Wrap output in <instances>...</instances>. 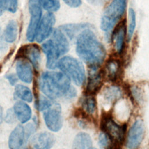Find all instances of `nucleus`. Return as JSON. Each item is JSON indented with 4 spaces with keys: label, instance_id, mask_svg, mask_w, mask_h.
Instances as JSON below:
<instances>
[{
    "label": "nucleus",
    "instance_id": "obj_1",
    "mask_svg": "<svg viewBox=\"0 0 149 149\" xmlns=\"http://www.w3.org/2000/svg\"><path fill=\"white\" fill-rule=\"evenodd\" d=\"M76 53L90 68H98L105 57V49L95 34L86 29L77 36Z\"/></svg>",
    "mask_w": 149,
    "mask_h": 149
},
{
    "label": "nucleus",
    "instance_id": "obj_2",
    "mask_svg": "<svg viewBox=\"0 0 149 149\" xmlns=\"http://www.w3.org/2000/svg\"><path fill=\"white\" fill-rule=\"evenodd\" d=\"M39 86L41 91L52 100L62 97L67 98L72 87L70 79L66 74L54 71L44 72L40 77Z\"/></svg>",
    "mask_w": 149,
    "mask_h": 149
},
{
    "label": "nucleus",
    "instance_id": "obj_3",
    "mask_svg": "<svg viewBox=\"0 0 149 149\" xmlns=\"http://www.w3.org/2000/svg\"><path fill=\"white\" fill-rule=\"evenodd\" d=\"M69 49L68 39L62 31L58 29L54 30L52 38L42 45V49L47 58V67L49 69L57 67L58 59L65 54Z\"/></svg>",
    "mask_w": 149,
    "mask_h": 149
},
{
    "label": "nucleus",
    "instance_id": "obj_4",
    "mask_svg": "<svg viewBox=\"0 0 149 149\" xmlns=\"http://www.w3.org/2000/svg\"><path fill=\"white\" fill-rule=\"evenodd\" d=\"M126 7V0H113L105 9L101 20V28L108 37L123 15Z\"/></svg>",
    "mask_w": 149,
    "mask_h": 149
},
{
    "label": "nucleus",
    "instance_id": "obj_5",
    "mask_svg": "<svg viewBox=\"0 0 149 149\" xmlns=\"http://www.w3.org/2000/svg\"><path fill=\"white\" fill-rule=\"evenodd\" d=\"M57 67L76 85L81 86L85 81L84 68L81 62L76 58L69 56H64L58 61Z\"/></svg>",
    "mask_w": 149,
    "mask_h": 149
},
{
    "label": "nucleus",
    "instance_id": "obj_6",
    "mask_svg": "<svg viewBox=\"0 0 149 149\" xmlns=\"http://www.w3.org/2000/svg\"><path fill=\"white\" fill-rule=\"evenodd\" d=\"M101 129L111 139L113 144L121 149L125 139L126 125H120L116 123L110 115H104L101 122Z\"/></svg>",
    "mask_w": 149,
    "mask_h": 149
},
{
    "label": "nucleus",
    "instance_id": "obj_7",
    "mask_svg": "<svg viewBox=\"0 0 149 149\" xmlns=\"http://www.w3.org/2000/svg\"><path fill=\"white\" fill-rule=\"evenodd\" d=\"M29 9L30 19L26 37L28 41L32 42L35 40L37 30L41 19L42 7L38 0H29Z\"/></svg>",
    "mask_w": 149,
    "mask_h": 149
},
{
    "label": "nucleus",
    "instance_id": "obj_8",
    "mask_svg": "<svg viewBox=\"0 0 149 149\" xmlns=\"http://www.w3.org/2000/svg\"><path fill=\"white\" fill-rule=\"evenodd\" d=\"M44 119L47 127L51 131L58 132L62 126V116L61 105L53 102L51 105L45 110Z\"/></svg>",
    "mask_w": 149,
    "mask_h": 149
},
{
    "label": "nucleus",
    "instance_id": "obj_9",
    "mask_svg": "<svg viewBox=\"0 0 149 149\" xmlns=\"http://www.w3.org/2000/svg\"><path fill=\"white\" fill-rule=\"evenodd\" d=\"M55 22V17L52 12H48L43 16L38 26L35 38L38 42H42L51 35Z\"/></svg>",
    "mask_w": 149,
    "mask_h": 149
},
{
    "label": "nucleus",
    "instance_id": "obj_10",
    "mask_svg": "<svg viewBox=\"0 0 149 149\" xmlns=\"http://www.w3.org/2000/svg\"><path fill=\"white\" fill-rule=\"evenodd\" d=\"M144 127L141 120H136L129 129L126 146L129 149H136L141 144L144 136Z\"/></svg>",
    "mask_w": 149,
    "mask_h": 149
},
{
    "label": "nucleus",
    "instance_id": "obj_11",
    "mask_svg": "<svg viewBox=\"0 0 149 149\" xmlns=\"http://www.w3.org/2000/svg\"><path fill=\"white\" fill-rule=\"evenodd\" d=\"M102 77L98 68H90L86 89V95H93L97 93L102 85Z\"/></svg>",
    "mask_w": 149,
    "mask_h": 149
},
{
    "label": "nucleus",
    "instance_id": "obj_12",
    "mask_svg": "<svg viewBox=\"0 0 149 149\" xmlns=\"http://www.w3.org/2000/svg\"><path fill=\"white\" fill-rule=\"evenodd\" d=\"M54 143V137L48 132H42L34 137L31 141L32 149H51Z\"/></svg>",
    "mask_w": 149,
    "mask_h": 149
},
{
    "label": "nucleus",
    "instance_id": "obj_13",
    "mask_svg": "<svg viewBox=\"0 0 149 149\" xmlns=\"http://www.w3.org/2000/svg\"><path fill=\"white\" fill-rule=\"evenodd\" d=\"M25 130L23 127L18 125L11 132L8 141L10 149H20L24 140Z\"/></svg>",
    "mask_w": 149,
    "mask_h": 149
},
{
    "label": "nucleus",
    "instance_id": "obj_14",
    "mask_svg": "<svg viewBox=\"0 0 149 149\" xmlns=\"http://www.w3.org/2000/svg\"><path fill=\"white\" fill-rule=\"evenodd\" d=\"M16 72L19 78L23 82L30 83L33 79V71L30 63L24 60H19L16 63Z\"/></svg>",
    "mask_w": 149,
    "mask_h": 149
},
{
    "label": "nucleus",
    "instance_id": "obj_15",
    "mask_svg": "<svg viewBox=\"0 0 149 149\" xmlns=\"http://www.w3.org/2000/svg\"><path fill=\"white\" fill-rule=\"evenodd\" d=\"M121 66L119 61L115 59L109 60L105 67L104 76L110 81H115L120 76Z\"/></svg>",
    "mask_w": 149,
    "mask_h": 149
},
{
    "label": "nucleus",
    "instance_id": "obj_16",
    "mask_svg": "<svg viewBox=\"0 0 149 149\" xmlns=\"http://www.w3.org/2000/svg\"><path fill=\"white\" fill-rule=\"evenodd\" d=\"M13 111L19 120L22 123L27 122L31 118V108L25 102L22 101L16 102L13 106Z\"/></svg>",
    "mask_w": 149,
    "mask_h": 149
},
{
    "label": "nucleus",
    "instance_id": "obj_17",
    "mask_svg": "<svg viewBox=\"0 0 149 149\" xmlns=\"http://www.w3.org/2000/svg\"><path fill=\"white\" fill-rule=\"evenodd\" d=\"M90 136L84 132L79 133L75 137L72 149H93Z\"/></svg>",
    "mask_w": 149,
    "mask_h": 149
},
{
    "label": "nucleus",
    "instance_id": "obj_18",
    "mask_svg": "<svg viewBox=\"0 0 149 149\" xmlns=\"http://www.w3.org/2000/svg\"><path fill=\"white\" fill-rule=\"evenodd\" d=\"M81 109L87 115H93L96 112V100L92 95L86 94L81 99Z\"/></svg>",
    "mask_w": 149,
    "mask_h": 149
},
{
    "label": "nucleus",
    "instance_id": "obj_19",
    "mask_svg": "<svg viewBox=\"0 0 149 149\" xmlns=\"http://www.w3.org/2000/svg\"><path fill=\"white\" fill-rule=\"evenodd\" d=\"M125 34L126 30L124 24H120L116 29L114 33L113 40L115 42V47L116 51L118 54H120L122 52L123 48Z\"/></svg>",
    "mask_w": 149,
    "mask_h": 149
},
{
    "label": "nucleus",
    "instance_id": "obj_20",
    "mask_svg": "<svg viewBox=\"0 0 149 149\" xmlns=\"http://www.w3.org/2000/svg\"><path fill=\"white\" fill-rule=\"evenodd\" d=\"M17 35V24L16 21L12 20L8 23L5 31H4V38L7 42L12 43L13 42Z\"/></svg>",
    "mask_w": 149,
    "mask_h": 149
},
{
    "label": "nucleus",
    "instance_id": "obj_21",
    "mask_svg": "<svg viewBox=\"0 0 149 149\" xmlns=\"http://www.w3.org/2000/svg\"><path fill=\"white\" fill-rule=\"evenodd\" d=\"M88 24L86 23L79 24H68L62 25L61 27V30L64 31L67 36L72 38L74 37V34H76L80 30L88 28Z\"/></svg>",
    "mask_w": 149,
    "mask_h": 149
},
{
    "label": "nucleus",
    "instance_id": "obj_22",
    "mask_svg": "<svg viewBox=\"0 0 149 149\" xmlns=\"http://www.w3.org/2000/svg\"><path fill=\"white\" fill-rule=\"evenodd\" d=\"M15 95L27 102H31L33 100L32 93L30 88L22 84H18L15 87Z\"/></svg>",
    "mask_w": 149,
    "mask_h": 149
},
{
    "label": "nucleus",
    "instance_id": "obj_23",
    "mask_svg": "<svg viewBox=\"0 0 149 149\" xmlns=\"http://www.w3.org/2000/svg\"><path fill=\"white\" fill-rule=\"evenodd\" d=\"M27 58L36 69H38L40 66L41 59L39 49L36 47H30L27 51Z\"/></svg>",
    "mask_w": 149,
    "mask_h": 149
},
{
    "label": "nucleus",
    "instance_id": "obj_24",
    "mask_svg": "<svg viewBox=\"0 0 149 149\" xmlns=\"http://www.w3.org/2000/svg\"><path fill=\"white\" fill-rule=\"evenodd\" d=\"M122 96L121 90L117 87L113 86L107 88L104 93V99L109 103H113Z\"/></svg>",
    "mask_w": 149,
    "mask_h": 149
},
{
    "label": "nucleus",
    "instance_id": "obj_25",
    "mask_svg": "<svg viewBox=\"0 0 149 149\" xmlns=\"http://www.w3.org/2000/svg\"><path fill=\"white\" fill-rule=\"evenodd\" d=\"M39 2L44 9L48 12H53L58 10L60 8L59 0H38Z\"/></svg>",
    "mask_w": 149,
    "mask_h": 149
},
{
    "label": "nucleus",
    "instance_id": "obj_26",
    "mask_svg": "<svg viewBox=\"0 0 149 149\" xmlns=\"http://www.w3.org/2000/svg\"><path fill=\"white\" fill-rule=\"evenodd\" d=\"M129 26L127 29V38L130 40L136 27V13L134 10L130 8L129 10Z\"/></svg>",
    "mask_w": 149,
    "mask_h": 149
},
{
    "label": "nucleus",
    "instance_id": "obj_27",
    "mask_svg": "<svg viewBox=\"0 0 149 149\" xmlns=\"http://www.w3.org/2000/svg\"><path fill=\"white\" fill-rule=\"evenodd\" d=\"M52 102H52L50 100L47 98L46 97L41 96L36 100V107L38 111H42L49 108L51 105Z\"/></svg>",
    "mask_w": 149,
    "mask_h": 149
},
{
    "label": "nucleus",
    "instance_id": "obj_28",
    "mask_svg": "<svg viewBox=\"0 0 149 149\" xmlns=\"http://www.w3.org/2000/svg\"><path fill=\"white\" fill-rule=\"evenodd\" d=\"M18 0H6V8L8 11L15 13L17 9Z\"/></svg>",
    "mask_w": 149,
    "mask_h": 149
},
{
    "label": "nucleus",
    "instance_id": "obj_29",
    "mask_svg": "<svg viewBox=\"0 0 149 149\" xmlns=\"http://www.w3.org/2000/svg\"><path fill=\"white\" fill-rule=\"evenodd\" d=\"M66 4L72 8H77L81 4V0H63Z\"/></svg>",
    "mask_w": 149,
    "mask_h": 149
},
{
    "label": "nucleus",
    "instance_id": "obj_30",
    "mask_svg": "<svg viewBox=\"0 0 149 149\" xmlns=\"http://www.w3.org/2000/svg\"><path fill=\"white\" fill-rule=\"evenodd\" d=\"M5 40L4 38V35H3L2 30L0 28V50L1 51H5L7 49V44L5 42Z\"/></svg>",
    "mask_w": 149,
    "mask_h": 149
},
{
    "label": "nucleus",
    "instance_id": "obj_31",
    "mask_svg": "<svg viewBox=\"0 0 149 149\" xmlns=\"http://www.w3.org/2000/svg\"><path fill=\"white\" fill-rule=\"evenodd\" d=\"M6 78L8 79L9 83L12 86H14L17 81V78L15 74H13V73L7 74L6 76Z\"/></svg>",
    "mask_w": 149,
    "mask_h": 149
},
{
    "label": "nucleus",
    "instance_id": "obj_32",
    "mask_svg": "<svg viewBox=\"0 0 149 149\" xmlns=\"http://www.w3.org/2000/svg\"><path fill=\"white\" fill-rule=\"evenodd\" d=\"M14 113L13 112V111L11 109H9L6 113V117H5V119L6 121L8 123H12L13 122V120H15V116H14Z\"/></svg>",
    "mask_w": 149,
    "mask_h": 149
},
{
    "label": "nucleus",
    "instance_id": "obj_33",
    "mask_svg": "<svg viewBox=\"0 0 149 149\" xmlns=\"http://www.w3.org/2000/svg\"><path fill=\"white\" fill-rule=\"evenodd\" d=\"M6 8V0H0V10L2 9H5Z\"/></svg>",
    "mask_w": 149,
    "mask_h": 149
},
{
    "label": "nucleus",
    "instance_id": "obj_34",
    "mask_svg": "<svg viewBox=\"0 0 149 149\" xmlns=\"http://www.w3.org/2000/svg\"><path fill=\"white\" fill-rule=\"evenodd\" d=\"M2 118H3V110H2V108L0 106V125L2 123Z\"/></svg>",
    "mask_w": 149,
    "mask_h": 149
},
{
    "label": "nucleus",
    "instance_id": "obj_35",
    "mask_svg": "<svg viewBox=\"0 0 149 149\" xmlns=\"http://www.w3.org/2000/svg\"><path fill=\"white\" fill-rule=\"evenodd\" d=\"M93 149H95V148H93Z\"/></svg>",
    "mask_w": 149,
    "mask_h": 149
}]
</instances>
